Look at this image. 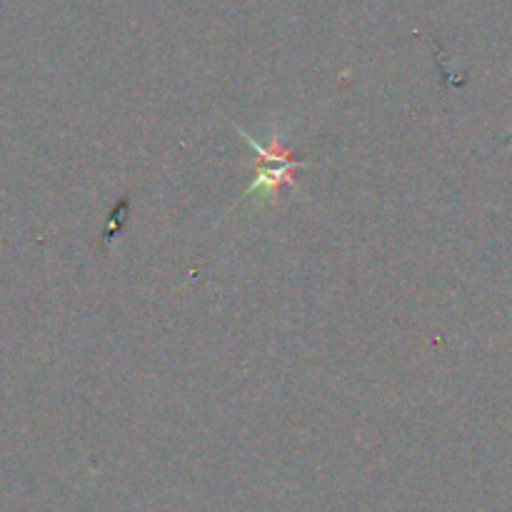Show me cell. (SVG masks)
I'll list each match as a JSON object with an SVG mask.
<instances>
[{
	"label": "cell",
	"mask_w": 512,
	"mask_h": 512,
	"mask_svg": "<svg viewBox=\"0 0 512 512\" xmlns=\"http://www.w3.org/2000/svg\"><path fill=\"white\" fill-rule=\"evenodd\" d=\"M240 130V128H238ZM245 138V143L253 148V153L258 155V165H255V178L250 183V188L245 190V198H250L253 193H263L265 200H275V195L280 193L283 185H295L293 170L305 165V160L293 158L290 150H285L278 140H273V148L265 150L263 145L255 143L253 135H248L245 130H240Z\"/></svg>",
	"instance_id": "obj_1"
}]
</instances>
